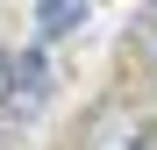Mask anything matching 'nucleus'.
Returning a JSON list of instances; mask_svg holds the SVG:
<instances>
[{"mask_svg": "<svg viewBox=\"0 0 157 150\" xmlns=\"http://www.w3.org/2000/svg\"><path fill=\"white\" fill-rule=\"evenodd\" d=\"M93 150H157V129L136 121V114H128V121H100V129H93Z\"/></svg>", "mask_w": 157, "mask_h": 150, "instance_id": "obj_1", "label": "nucleus"}, {"mask_svg": "<svg viewBox=\"0 0 157 150\" xmlns=\"http://www.w3.org/2000/svg\"><path fill=\"white\" fill-rule=\"evenodd\" d=\"M14 71H21V64L7 57V50H0V107H7V93H14Z\"/></svg>", "mask_w": 157, "mask_h": 150, "instance_id": "obj_4", "label": "nucleus"}, {"mask_svg": "<svg viewBox=\"0 0 157 150\" xmlns=\"http://www.w3.org/2000/svg\"><path fill=\"white\" fill-rule=\"evenodd\" d=\"M143 121H150V129H157V86H150V100H143Z\"/></svg>", "mask_w": 157, "mask_h": 150, "instance_id": "obj_5", "label": "nucleus"}, {"mask_svg": "<svg viewBox=\"0 0 157 150\" xmlns=\"http://www.w3.org/2000/svg\"><path fill=\"white\" fill-rule=\"evenodd\" d=\"M78 14H86V0H43V7H36V21H43V36H57V29H71Z\"/></svg>", "mask_w": 157, "mask_h": 150, "instance_id": "obj_2", "label": "nucleus"}, {"mask_svg": "<svg viewBox=\"0 0 157 150\" xmlns=\"http://www.w3.org/2000/svg\"><path fill=\"white\" fill-rule=\"evenodd\" d=\"M128 50H136V57H150V64H157V0H150V7L136 14V29H128Z\"/></svg>", "mask_w": 157, "mask_h": 150, "instance_id": "obj_3", "label": "nucleus"}]
</instances>
